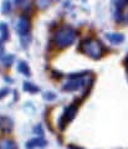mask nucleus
I'll use <instances>...</instances> for the list:
<instances>
[{
    "mask_svg": "<svg viewBox=\"0 0 128 149\" xmlns=\"http://www.w3.org/2000/svg\"><path fill=\"white\" fill-rule=\"evenodd\" d=\"M76 36H77L76 30H73L70 26H64L56 31L54 41L59 47H67V46H70L75 41Z\"/></svg>",
    "mask_w": 128,
    "mask_h": 149,
    "instance_id": "nucleus-1",
    "label": "nucleus"
},
{
    "mask_svg": "<svg viewBox=\"0 0 128 149\" xmlns=\"http://www.w3.org/2000/svg\"><path fill=\"white\" fill-rule=\"evenodd\" d=\"M80 50H81L83 54L91 56L92 58L101 57L102 54H103V51H105L102 44L99 42L98 40H96V39H85L81 42Z\"/></svg>",
    "mask_w": 128,
    "mask_h": 149,
    "instance_id": "nucleus-2",
    "label": "nucleus"
},
{
    "mask_svg": "<svg viewBox=\"0 0 128 149\" xmlns=\"http://www.w3.org/2000/svg\"><path fill=\"white\" fill-rule=\"evenodd\" d=\"M76 111H77V104H75L72 103L69 108H66V111L64 112V116H62V118H61V128H64V125L66 123H69L71 119H72L75 117V114H76Z\"/></svg>",
    "mask_w": 128,
    "mask_h": 149,
    "instance_id": "nucleus-3",
    "label": "nucleus"
},
{
    "mask_svg": "<svg viewBox=\"0 0 128 149\" xmlns=\"http://www.w3.org/2000/svg\"><path fill=\"white\" fill-rule=\"evenodd\" d=\"M30 30V21L25 16H21L16 22V31L21 36H25Z\"/></svg>",
    "mask_w": 128,
    "mask_h": 149,
    "instance_id": "nucleus-4",
    "label": "nucleus"
},
{
    "mask_svg": "<svg viewBox=\"0 0 128 149\" xmlns=\"http://www.w3.org/2000/svg\"><path fill=\"white\" fill-rule=\"evenodd\" d=\"M45 146H46V141L42 139V138H34V139H31V141H29L26 143L27 149H34V148H37V147L42 148Z\"/></svg>",
    "mask_w": 128,
    "mask_h": 149,
    "instance_id": "nucleus-5",
    "label": "nucleus"
},
{
    "mask_svg": "<svg viewBox=\"0 0 128 149\" xmlns=\"http://www.w3.org/2000/svg\"><path fill=\"white\" fill-rule=\"evenodd\" d=\"M11 120L9 119L8 117H0V130L1 132H10L11 130Z\"/></svg>",
    "mask_w": 128,
    "mask_h": 149,
    "instance_id": "nucleus-6",
    "label": "nucleus"
},
{
    "mask_svg": "<svg viewBox=\"0 0 128 149\" xmlns=\"http://www.w3.org/2000/svg\"><path fill=\"white\" fill-rule=\"evenodd\" d=\"M107 39L111 41V42H115V44H118V42H122L125 40V37L121 34H108L107 35Z\"/></svg>",
    "mask_w": 128,
    "mask_h": 149,
    "instance_id": "nucleus-7",
    "label": "nucleus"
},
{
    "mask_svg": "<svg viewBox=\"0 0 128 149\" xmlns=\"http://www.w3.org/2000/svg\"><path fill=\"white\" fill-rule=\"evenodd\" d=\"M17 70H19V71H20L21 73L25 74V76H30V70H29V67H27V65H26L25 62H22V61L19 62Z\"/></svg>",
    "mask_w": 128,
    "mask_h": 149,
    "instance_id": "nucleus-8",
    "label": "nucleus"
},
{
    "mask_svg": "<svg viewBox=\"0 0 128 149\" xmlns=\"http://www.w3.org/2000/svg\"><path fill=\"white\" fill-rule=\"evenodd\" d=\"M0 32H1V40H6L8 39V35H9V30L5 24H0Z\"/></svg>",
    "mask_w": 128,
    "mask_h": 149,
    "instance_id": "nucleus-9",
    "label": "nucleus"
},
{
    "mask_svg": "<svg viewBox=\"0 0 128 149\" xmlns=\"http://www.w3.org/2000/svg\"><path fill=\"white\" fill-rule=\"evenodd\" d=\"M24 90H25V91H29V92H37V91H39V88H37L36 86H34L32 83L25 82V83H24Z\"/></svg>",
    "mask_w": 128,
    "mask_h": 149,
    "instance_id": "nucleus-10",
    "label": "nucleus"
},
{
    "mask_svg": "<svg viewBox=\"0 0 128 149\" xmlns=\"http://www.w3.org/2000/svg\"><path fill=\"white\" fill-rule=\"evenodd\" d=\"M10 0H4L3 1V6H1V11L4 14H8L9 11H10Z\"/></svg>",
    "mask_w": 128,
    "mask_h": 149,
    "instance_id": "nucleus-11",
    "label": "nucleus"
},
{
    "mask_svg": "<svg viewBox=\"0 0 128 149\" xmlns=\"http://www.w3.org/2000/svg\"><path fill=\"white\" fill-rule=\"evenodd\" d=\"M49 4H50V0H36V5L37 8H40V9H45L49 6Z\"/></svg>",
    "mask_w": 128,
    "mask_h": 149,
    "instance_id": "nucleus-12",
    "label": "nucleus"
},
{
    "mask_svg": "<svg viewBox=\"0 0 128 149\" xmlns=\"http://www.w3.org/2000/svg\"><path fill=\"white\" fill-rule=\"evenodd\" d=\"M4 149H17L16 144L11 142V141H6L5 143H4Z\"/></svg>",
    "mask_w": 128,
    "mask_h": 149,
    "instance_id": "nucleus-13",
    "label": "nucleus"
},
{
    "mask_svg": "<svg viewBox=\"0 0 128 149\" xmlns=\"http://www.w3.org/2000/svg\"><path fill=\"white\" fill-rule=\"evenodd\" d=\"M11 61H13V56H11V55H10V56H6V57L3 58V63L5 65V66H10Z\"/></svg>",
    "mask_w": 128,
    "mask_h": 149,
    "instance_id": "nucleus-14",
    "label": "nucleus"
},
{
    "mask_svg": "<svg viewBox=\"0 0 128 149\" xmlns=\"http://www.w3.org/2000/svg\"><path fill=\"white\" fill-rule=\"evenodd\" d=\"M15 3L17 5H20L21 8H25L27 5V0H15Z\"/></svg>",
    "mask_w": 128,
    "mask_h": 149,
    "instance_id": "nucleus-15",
    "label": "nucleus"
},
{
    "mask_svg": "<svg viewBox=\"0 0 128 149\" xmlns=\"http://www.w3.org/2000/svg\"><path fill=\"white\" fill-rule=\"evenodd\" d=\"M127 0H116V4H117V8L118 9H122L123 6H125V4H126Z\"/></svg>",
    "mask_w": 128,
    "mask_h": 149,
    "instance_id": "nucleus-16",
    "label": "nucleus"
},
{
    "mask_svg": "<svg viewBox=\"0 0 128 149\" xmlns=\"http://www.w3.org/2000/svg\"><path fill=\"white\" fill-rule=\"evenodd\" d=\"M45 98H47V100H52V98H55V96L52 95V93H46Z\"/></svg>",
    "mask_w": 128,
    "mask_h": 149,
    "instance_id": "nucleus-17",
    "label": "nucleus"
},
{
    "mask_svg": "<svg viewBox=\"0 0 128 149\" xmlns=\"http://www.w3.org/2000/svg\"><path fill=\"white\" fill-rule=\"evenodd\" d=\"M3 52H4V47H3V44H1V41H0V57H1Z\"/></svg>",
    "mask_w": 128,
    "mask_h": 149,
    "instance_id": "nucleus-18",
    "label": "nucleus"
},
{
    "mask_svg": "<svg viewBox=\"0 0 128 149\" xmlns=\"http://www.w3.org/2000/svg\"><path fill=\"white\" fill-rule=\"evenodd\" d=\"M8 92V90H3L1 92H0V97H3L4 96V93H6Z\"/></svg>",
    "mask_w": 128,
    "mask_h": 149,
    "instance_id": "nucleus-19",
    "label": "nucleus"
},
{
    "mask_svg": "<svg viewBox=\"0 0 128 149\" xmlns=\"http://www.w3.org/2000/svg\"><path fill=\"white\" fill-rule=\"evenodd\" d=\"M127 20H128V15H127Z\"/></svg>",
    "mask_w": 128,
    "mask_h": 149,
    "instance_id": "nucleus-20",
    "label": "nucleus"
}]
</instances>
